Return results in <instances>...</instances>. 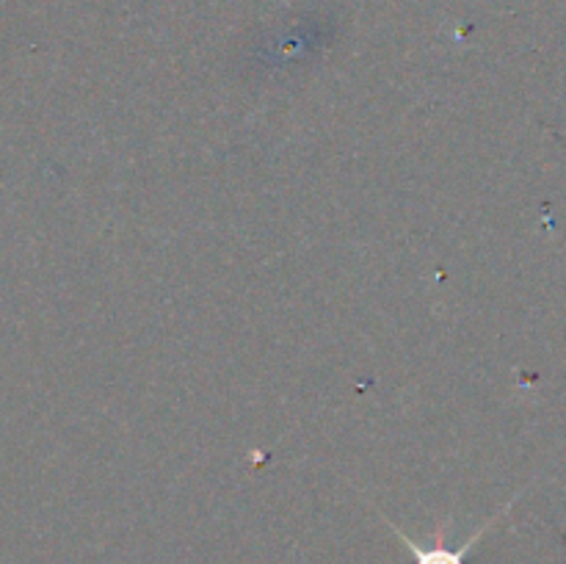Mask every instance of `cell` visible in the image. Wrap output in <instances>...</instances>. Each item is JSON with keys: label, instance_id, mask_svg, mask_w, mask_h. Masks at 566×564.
<instances>
[{"label": "cell", "instance_id": "obj_1", "mask_svg": "<svg viewBox=\"0 0 566 564\" xmlns=\"http://www.w3.org/2000/svg\"><path fill=\"white\" fill-rule=\"evenodd\" d=\"M492 523H495V520H490V523H486L484 529L475 531V534L470 536V540L464 542L462 547H457V551H451V547H446V545H442V542H437L434 547H423V545H418V542L409 540V536L403 534L401 529H396V525H390V529L396 531V534L401 536L403 545L409 547V553H412L415 564H468V553L473 551L475 542H479L481 536H484L486 531H490V525H492Z\"/></svg>", "mask_w": 566, "mask_h": 564}]
</instances>
